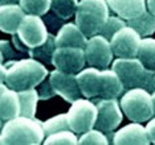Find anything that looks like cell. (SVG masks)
Here are the masks:
<instances>
[{
	"instance_id": "obj_3",
	"label": "cell",
	"mask_w": 155,
	"mask_h": 145,
	"mask_svg": "<svg viewBox=\"0 0 155 145\" xmlns=\"http://www.w3.org/2000/svg\"><path fill=\"white\" fill-rule=\"evenodd\" d=\"M111 69L121 78L125 90L135 87L146 88L150 93L155 90V70L144 68L137 57L115 58L111 62Z\"/></svg>"
},
{
	"instance_id": "obj_13",
	"label": "cell",
	"mask_w": 155,
	"mask_h": 145,
	"mask_svg": "<svg viewBox=\"0 0 155 145\" xmlns=\"http://www.w3.org/2000/svg\"><path fill=\"white\" fill-rule=\"evenodd\" d=\"M111 143L114 145H149L151 141L147 135L146 127L142 123L133 121L131 124L114 131Z\"/></svg>"
},
{
	"instance_id": "obj_15",
	"label": "cell",
	"mask_w": 155,
	"mask_h": 145,
	"mask_svg": "<svg viewBox=\"0 0 155 145\" xmlns=\"http://www.w3.org/2000/svg\"><path fill=\"white\" fill-rule=\"evenodd\" d=\"M87 37L76 23H66L60 27L56 34L57 46H76L85 49Z\"/></svg>"
},
{
	"instance_id": "obj_32",
	"label": "cell",
	"mask_w": 155,
	"mask_h": 145,
	"mask_svg": "<svg viewBox=\"0 0 155 145\" xmlns=\"http://www.w3.org/2000/svg\"><path fill=\"white\" fill-rule=\"evenodd\" d=\"M12 45L16 48V50L20 52L21 54H28V52H29V48H28L27 45L20 40V37L17 36V33L12 34Z\"/></svg>"
},
{
	"instance_id": "obj_5",
	"label": "cell",
	"mask_w": 155,
	"mask_h": 145,
	"mask_svg": "<svg viewBox=\"0 0 155 145\" xmlns=\"http://www.w3.org/2000/svg\"><path fill=\"white\" fill-rule=\"evenodd\" d=\"M119 104L126 118L135 123H146L155 115L153 95L142 87L126 90L121 95Z\"/></svg>"
},
{
	"instance_id": "obj_40",
	"label": "cell",
	"mask_w": 155,
	"mask_h": 145,
	"mask_svg": "<svg viewBox=\"0 0 155 145\" xmlns=\"http://www.w3.org/2000/svg\"><path fill=\"white\" fill-rule=\"evenodd\" d=\"M4 59H5V58H4V55H3V53L0 52V62H4Z\"/></svg>"
},
{
	"instance_id": "obj_39",
	"label": "cell",
	"mask_w": 155,
	"mask_h": 145,
	"mask_svg": "<svg viewBox=\"0 0 155 145\" xmlns=\"http://www.w3.org/2000/svg\"><path fill=\"white\" fill-rule=\"evenodd\" d=\"M151 95H153V103H154V109H155V90L151 93Z\"/></svg>"
},
{
	"instance_id": "obj_4",
	"label": "cell",
	"mask_w": 155,
	"mask_h": 145,
	"mask_svg": "<svg viewBox=\"0 0 155 145\" xmlns=\"http://www.w3.org/2000/svg\"><path fill=\"white\" fill-rule=\"evenodd\" d=\"M110 16L106 0H80L74 15V23L89 38L100 34L101 28Z\"/></svg>"
},
{
	"instance_id": "obj_21",
	"label": "cell",
	"mask_w": 155,
	"mask_h": 145,
	"mask_svg": "<svg viewBox=\"0 0 155 145\" xmlns=\"http://www.w3.org/2000/svg\"><path fill=\"white\" fill-rule=\"evenodd\" d=\"M129 27L135 29L139 33L140 37H150L155 33V16L149 9L143 12L138 17H134L126 21Z\"/></svg>"
},
{
	"instance_id": "obj_8",
	"label": "cell",
	"mask_w": 155,
	"mask_h": 145,
	"mask_svg": "<svg viewBox=\"0 0 155 145\" xmlns=\"http://www.w3.org/2000/svg\"><path fill=\"white\" fill-rule=\"evenodd\" d=\"M85 57L86 63L91 68L97 69H107L113 62V50L110 40L105 38L102 34H96L87 38L85 46Z\"/></svg>"
},
{
	"instance_id": "obj_35",
	"label": "cell",
	"mask_w": 155,
	"mask_h": 145,
	"mask_svg": "<svg viewBox=\"0 0 155 145\" xmlns=\"http://www.w3.org/2000/svg\"><path fill=\"white\" fill-rule=\"evenodd\" d=\"M147 2V9L155 16V0H146Z\"/></svg>"
},
{
	"instance_id": "obj_28",
	"label": "cell",
	"mask_w": 155,
	"mask_h": 145,
	"mask_svg": "<svg viewBox=\"0 0 155 145\" xmlns=\"http://www.w3.org/2000/svg\"><path fill=\"white\" fill-rule=\"evenodd\" d=\"M43 128H44L45 136L51 135V133H54V132H58V131L70 129L69 121H68V115L60 114V115H56L53 118L45 120L43 123Z\"/></svg>"
},
{
	"instance_id": "obj_20",
	"label": "cell",
	"mask_w": 155,
	"mask_h": 145,
	"mask_svg": "<svg viewBox=\"0 0 155 145\" xmlns=\"http://www.w3.org/2000/svg\"><path fill=\"white\" fill-rule=\"evenodd\" d=\"M57 48V44H56V34L48 33V38L45 40L44 44L38 45L36 48L29 49L28 52V55L32 57L37 61L43 62V63H48V65H52V58H53V53Z\"/></svg>"
},
{
	"instance_id": "obj_10",
	"label": "cell",
	"mask_w": 155,
	"mask_h": 145,
	"mask_svg": "<svg viewBox=\"0 0 155 145\" xmlns=\"http://www.w3.org/2000/svg\"><path fill=\"white\" fill-rule=\"evenodd\" d=\"M48 33L49 32L43 16L28 15V13L24 16L17 29V36L29 49L44 44L48 38Z\"/></svg>"
},
{
	"instance_id": "obj_23",
	"label": "cell",
	"mask_w": 155,
	"mask_h": 145,
	"mask_svg": "<svg viewBox=\"0 0 155 145\" xmlns=\"http://www.w3.org/2000/svg\"><path fill=\"white\" fill-rule=\"evenodd\" d=\"M137 58L143 63L144 68L155 70V38L143 37L140 40Z\"/></svg>"
},
{
	"instance_id": "obj_27",
	"label": "cell",
	"mask_w": 155,
	"mask_h": 145,
	"mask_svg": "<svg viewBox=\"0 0 155 145\" xmlns=\"http://www.w3.org/2000/svg\"><path fill=\"white\" fill-rule=\"evenodd\" d=\"M110 140L107 139L106 133L97 128H91L86 132L81 133L78 137V144L80 145H107Z\"/></svg>"
},
{
	"instance_id": "obj_11",
	"label": "cell",
	"mask_w": 155,
	"mask_h": 145,
	"mask_svg": "<svg viewBox=\"0 0 155 145\" xmlns=\"http://www.w3.org/2000/svg\"><path fill=\"white\" fill-rule=\"evenodd\" d=\"M142 37L135 29L126 25L115 32L110 38V45L114 57L117 58H134L138 54V49Z\"/></svg>"
},
{
	"instance_id": "obj_18",
	"label": "cell",
	"mask_w": 155,
	"mask_h": 145,
	"mask_svg": "<svg viewBox=\"0 0 155 145\" xmlns=\"http://www.w3.org/2000/svg\"><path fill=\"white\" fill-rule=\"evenodd\" d=\"M125 91L123 83L113 69L101 70V88L98 99H118Z\"/></svg>"
},
{
	"instance_id": "obj_36",
	"label": "cell",
	"mask_w": 155,
	"mask_h": 145,
	"mask_svg": "<svg viewBox=\"0 0 155 145\" xmlns=\"http://www.w3.org/2000/svg\"><path fill=\"white\" fill-rule=\"evenodd\" d=\"M5 4H19V0H0V5Z\"/></svg>"
},
{
	"instance_id": "obj_30",
	"label": "cell",
	"mask_w": 155,
	"mask_h": 145,
	"mask_svg": "<svg viewBox=\"0 0 155 145\" xmlns=\"http://www.w3.org/2000/svg\"><path fill=\"white\" fill-rule=\"evenodd\" d=\"M37 93H38V98L41 100H48V99H52L53 96L57 95V93L54 91L53 86H52L51 80H49V77H47L45 79L37 86Z\"/></svg>"
},
{
	"instance_id": "obj_41",
	"label": "cell",
	"mask_w": 155,
	"mask_h": 145,
	"mask_svg": "<svg viewBox=\"0 0 155 145\" xmlns=\"http://www.w3.org/2000/svg\"><path fill=\"white\" fill-rule=\"evenodd\" d=\"M2 128H3V120L0 119V132H2Z\"/></svg>"
},
{
	"instance_id": "obj_24",
	"label": "cell",
	"mask_w": 155,
	"mask_h": 145,
	"mask_svg": "<svg viewBox=\"0 0 155 145\" xmlns=\"http://www.w3.org/2000/svg\"><path fill=\"white\" fill-rule=\"evenodd\" d=\"M78 0H51V11L57 17L68 20L76 15Z\"/></svg>"
},
{
	"instance_id": "obj_22",
	"label": "cell",
	"mask_w": 155,
	"mask_h": 145,
	"mask_svg": "<svg viewBox=\"0 0 155 145\" xmlns=\"http://www.w3.org/2000/svg\"><path fill=\"white\" fill-rule=\"evenodd\" d=\"M17 93H19V99H20V115L28 116V118H35L37 102L40 100L36 87L17 91Z\"/></svg>"
},
{
	"instance_id": "obj_14",
	"label": "cell",
	"mask_w": 155,
	"mask_h": 145,
	"mask_svg": "<svg viewBox=\"0 0 155 145\" xmlns=\"http://www.w3.org/2000/svg\"><path fill=\"white\" fill-rule=\"evenodd\" d=\"M77 82L80 86L81 95L87 99H98L101 88V70L97 68H84L77 73Z\"/></svg>"
},
{
	"instance_id": "obj_17",
	"label": "cell",
	"mask_w": 155,
	"mask_h": 145,
	"mask_svg": "<svg viewBox=\"0 0 155 145\" xmlns=\"http://www.w3.org/2000/svg\"><path fill=\"white\" fill-rule=\"evenodd\" d=\"M110 11L123 20L138 17L147 11L146 0H106Z\"/></svg>"
},
{
	"instance_id": "obj_19",
	"label": "cell",
	"mask_w": 155,
	"mask_h": 145,
	"mask_svg": "<svg viewBox=\"0 0 155 145\" xmlns=\"http://www.w3.org/2000/svg\"><path fill=\"white\" fill-rule=\"evenodd\" d=\"M17 116H20L19 93L8 87L0 95V119L7 121Z\"/></svg>"
},
{
	"instance_id": "obj_16",
	"label": "cell",
	"mask_w": 155,
	"mask_h": 145,
	"mask_svg": "<svg viewBox=\"0 0 155 145\" xmlns=\"http://www.w3.org/2000/svg\"><path fill=\"white\" fill-rule=\"evenodd\" d=\"M25 15L20 4L0 5V30L8 34L17 33L20 23Z\"/></svg>"
},
{
	"instance_id": "obj_7",
	"label": "cell",
	"mask_w": 155,
	"mask_h": 145,
	"mask_svg": "<svg viewBox=\"0 0 155 145\" xmlns=\"http://www.w3.org/2000/svg\"><path fill=\"white\" fill-rule=\"evenodd\" d=\"M97 106V120L94 128L105 133L114 132L123 119L121 104L117 99H94Z\"/></svg>"
},
{
	"instance_id": "obj_12",
	"label": "cell",
	"mask_w": 155,
	"mask_h": 145,
	"mask_svg": "<svg viewBox=\"0 0 155 145\" xmlns=\"http://www.w3.org/2000/svg\"><path fill=\"white\" fill-rule=\"evenodd\" d=\"M48 77L57 95H60L62 99H65L68 103H73L74 100L82 96L78 82H77V74L62 73L60 70L54 69L53 71L49 73Z\"/></svg>"
},
{
	"instance_id": "obj_31",
	"label": "cell",
	"mask_w": 155,
	"mask_h": 145,
	"mask_svg": "<svg viewBox=\"0 0 155 145\" xmlns=\"http://www.w3.org/2000/svg\"><path fill=\"white\" fill-rule=\"evenodd\" d=\"M0 52L3 53L5 59H13L19 55V53L13 50V45L5 40H0Z\"/></svg>"
},
{
	"instance_id": "obj_25",
	"label": "cell",
	"mask_w": 155,
	"mask_h": 145,
	"mask_svg": "<svg viewBox=\"0 0 155 145\" xmlns=\"http://www.w3.org/2000/svg\"><path fill=\"white\" fill-rule=\"evenodd\" d=\"M45 145H76L78 144V137L77 133L73 132L72 129L58 131V132L51 133V135L45 136L44 143Z\"/></svg>"
},
{
	"instance_id": "obj_38",
	"label": "cell",
	"mask_w": 155,
	"mask_h": 145,
	"mask_svg": "<svg viewBox=\"0 0 155 145\" xmlns=\"http://www.w3.org/2000/svg\"><path fill=\"white\" fill-rule=\"evenodd\" d=\"M5 144V140H4V137H3V135L0 133V145H4Z\"/></svg>"
},
{
	"instance_id": "obj_29",
	"label": "cell",
	"mask_w": 155,
	"mask_h": 145,
	"mask_svg": "<svg viewBox=\"0 0 155 145\" xmlns=\"http://www.w3.org/2000/svg\"><path fill=\"white\" fill-rule=\"evenodd\" d=\"M127 25V23H126V20H123L122 17H119L117 15H110L107 17V20L105 21L104 27L101 28L100 30V34H102L105 38H107V40H110V38L114 36L115 32H118L121 28L126 27Z\"/></svg>"
},
{
	"instance_id": "obj_2",
	"label": "cell",
	"mask_w": 155,
	"mask_h": 145,
	"mask_svg": "<svg viewBox=\"0 0 155 145\" xmlns=\"http://www.w3.org/2000/svg\"><path fill=\"white\" fill-rule=\"evenodd\" d=\"M0 133L8 145H38L45 139L43 123L36 118L21 115L7 120Z\"/></svg>"
},
{
	"instance_id": "obj_26",
	"label": "cell",
	"mask_w": 155,
	"mask_h": 145,
	"mask_svg": "<svg viewBox=\"0 0 155 145\" xmlns=\"http://www.w3.org/2000/svg\"><path fill=\"white\" fill-rule=\"evenodd\" d=\"M19 4L28 15L44 16L51 11V0H19Z\"/></svg>"
},
{
	"instance_id": "obj_9",
	"label": "cell",
	"mask_w": 155,
	"mask_h": 145,
	"mask_svg": "<svg viewBox=\"0 0 155 145\" xmlns=\"http://www.w3.org/2000/svg\"><path fill=\"white\" fill-rule=\"evenodd\" d=\"M52 65L62 73L77 74L86 65L85 50L76 46H57L53 53Z\"/></svg>"
},
{
	"instance_id": "obj_6",
	"label": "cell",
	"mask_w": 155,
	"mask_h": 145,
	"mask_svg": "<svg viewBox=\"0 0 155 145\" xmlns=\"http://www.w3.org/2000/svg\"><path fill=\"white\" fill-rule=\"evenodd\" d=\"M69 127L77 135L94 128L97 120V106L91 99L81 96L70 103V108L66 112Z\"/></svg>"
},
{
	"instance_id": "obj_33",
	"label": "cell",
	"mask_w": 155,
	"mask_h": 145,
	"mask_svg": "<svg viewBox=\"0 0 155 145\" xmlns=\"http://www.w3.org/2000/svg\"><path fill=\"white\" fill-rule=\"evenodd\" d=\"M146 131H147V135H149L150 141L153 144H155V118L154 116L149 120V121H147Z\"/></svg>"
},
{
	"instance_id": "obj_34",
	"label": "cell",
	"mask_w": 155,
	"mask_h": 145,
	"mask_svg": "<svg viewBox=\"0 0 155 145\" xmlns=\"http://www.w3.org/2000/svg\"><path fill=\"white\" fill-rule=\"evenodd\" d=\"M7 75V66L3 62H0V83H4Z\"/></svg>"
},
{
	"instance_id": "obj_37",
	"label": "cell",
	"mask_w": 155,
	"mask_h": 145,
	"mask_svg": "<svg viewBox=\"0 0 155 145\" xmlns=\"http://www.w3.org/2000/svg\"><path fill=\"white\" fill-rule=\"evenodd\" d=\"M7 88H8V86H7L5 83H0V95H2L3 93H4V91L7 90Z\"/></svg>"
},
{
	"instance_id": "obj_1",
	"label": "cell",
	"mask_w": 155,
	"mask_h": 145,
	"mask_svg": "<svg viewBox=\"0 0 155 145\" xmlns=\"http://www.w3.org/2000/svg\"><path fill=\"white\" fill-rule=\"evenodd\" d=\"M7 75L4 83L12 90L21 91L37 87L49 75L48 69L43 62L35 58L11 59L5 62Z\"/></svg>"
}]
</instances>
